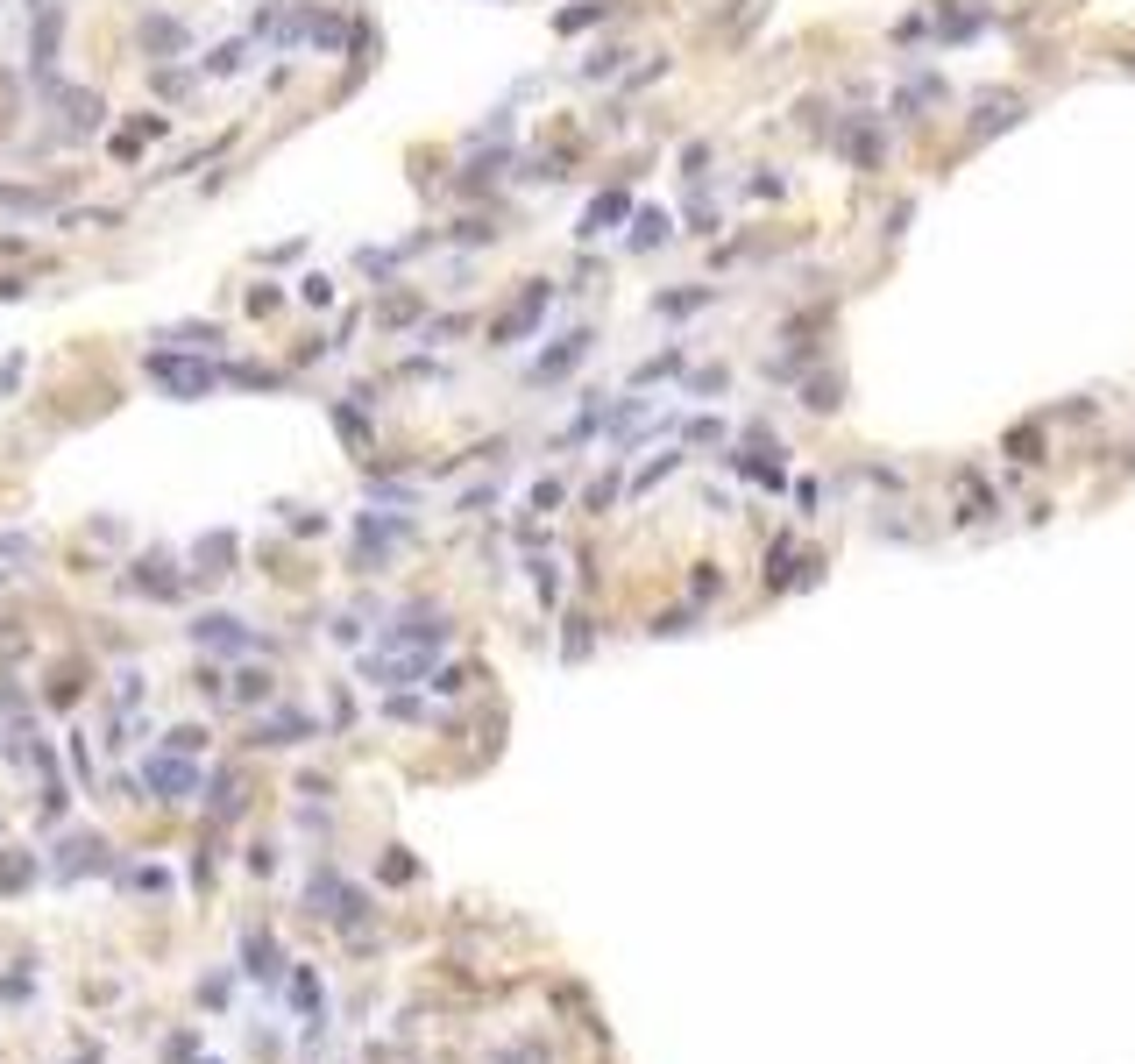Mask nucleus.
<instances>
[{"label": "nucleus", "instance_id": "34", "mask_svg": "<svg viewBox=\"0 0 1135 1064\" xmlns=\"http://www.w3.org/2000/svg\"><path fill=\"white\" fill-rule=\"evenodd\" d=\"M561 504V483H532V512H554Z\"/></svg>", "mask_w": 1135, "mask_h": 1064}, {"label": "nucleus", "instance_id": "18", "mask_svg": "<svg viewBox=\"0 0 1135 1064\" xmlns=\"http://www.w3.org/2000/svg\"><path fill=\"white\" fill-rule=\"evenodd\" d=\"M291 1001H298V1008H306V1015H313V1022H320V1015H326V1001H320V980H313V972H306V965H298V972H291Z\"/></svg>", "mask_w": 1135, "mask_h": 1064}, {"label": "nucleus", "instance_id": "2", "mask_svg": "<svg viewBox=\"0 0 1135 1064\" xmlns=\"http://www.w3.org/2000/svg\"><path fill=\"white\" fill-rule=\"evenodd\" d=\"M447 611H433V603H412L405 618L391 631H376V653H441L447 646Z\"/></svg>", "mask_w": 1135, "mask_h": 1064}, {"label": "nucleus", "instance_id": "33", "mask_svg": "<svg viewBox=\"0 0 1135 1064\" xmlns=\"http://www.w3.org/2000/svg\"><path fill=\"white\" fill-rule=\"evenodd\" d=\"M582 653H589V625H582V618H568V660H582Z\"/></svg>", "mask_w": 1135, "mask_h": 1064}, {"label": "nucleus", "instance_id": "24", "mask_svg": "<svg viewBox=\"0 0 1135 1064\" xmlns=\"http://www.w3.org/2000/svg\"><path fill=\"white\" fill-rule=\"evenodd\" d=\"M675 369H682V355L667 348V355H653V362H639V377H632V384H660V377H675Z\"/></svg>", "mask_w": 1135, "mask_h": 1064}, {"label": "nucleus", "instance_id": "10", "mask_svg": "<svg viewBox=\"0 0 1135 1064\" xmlns=\"http://www.w3.org/2000/svg\"><path fill=\"white\" fill-rule=\"evenodd\" d=\"M617 220H625V192H597L589 206H582V228H575V235H582V241H597V235H610Z\"/></svg>", "mask_w": 1135, "mask_h": 1064}, {"label": "nucleus", "instance_id": "6", "mask_svg": "<svg viewBox=\"0 0 1135 1064\" xmlns=\"http://www.w3.org/2000/svg\"><path fill=\"white\" fill-rule=\"evenodd\" d=\"M589 348H597V334H589V327H575V334H561L554 348H547L539 362H532L526 377H532V384H561V377H568V369H575V362H582Z\"/></svg>", "mask_w": 1135, "mask_h": 1064}, {"label": "nucleus", "instance_id": "13", "mask_svg": "<svg viewBox=\"0 0 1135 1064\" xmlns=\"http://www.w3.org/2000/svg\"><path fill=\"white\" fill-rule=\"evenodd\" d=\"M157 341H178V348H220V341H228V334H220V327H200V319H185V327H163Z\"/></svg>", "mask_w": 1135, "mask_h": 1064}, {"label": "nucleus", "instance_id": "11", "mask_svg": "<svg viewBox=\"0 0 1135 1064\" xmlns=\"http://www.w3.org/2000/svg\"><path fill=\"white\" fill-rule=\"evenodd\" d=\"M220 384H242V391H291V377H284V369H263V362H228Z\"/></svg>", "mask_w": 1135, "mask_h": 1064}, {"label": "nucleus", "instance_id": "16", "mask_svg": "<svg viewBox=\"0 0 1135 1064\" xmlns=\"http://www.w3.org/2000/svg\"><path fill=\"white\" fill-rule=\"evenodd\" d=\"M412 319H419V291H391L376 306V327H412Z\"/></svg>", "mask_w": 1135, "mask_h": 1064}, {"label": "nucleus", "instance_id": "12", "mask_svg": "<svg viewBox=\"0 0 1135 1064\" xmlns=\"http://www.w3.org/2000/svg\"><path fill=\"white\" fill-rule=\"evenodd\" d=\"M242 57H248V43H242V36L220 43V50H206V57H200V79H235V72H242Z\"/></svg>", "mask_w": 1135, "mask_h": 1064}, {"label": "nucleus", "instance_id": "27", "mask_svg": "<svg viewBox=\"0 0 1135 1064\" xmlns=\"http://www.w3.org/2000/svg\"><path fill=\"white\" fill-rule=\"evenodd\" d=\"M703 299H710V291H667V299H653V306H660V313H695Z\"/></svg>", "mask_w": 1135, "mask_h": 1064}, {"label": "nucleus", "instance_id": "29", "mask_svg": "<svg viewBox=\"0 0 1135 1064\" xmlns=\"http://www.w3.org/2000/svg\"><path fill=\"white\" fill-rule=\"evenodd\" d=\"M235 696H242V703H263V696H270V674H242Z\"/></svg>", "mask_w": 1135, "mask_h": 1064}, {"label": "nucleus", "instance_id": "31", "mask_svg": "<svg viewBox=\"0 0 1135 1064\" xmlns=\"http://www.w3.org/2000/svg\"><path fill=\"white\" fill-rule=\"evenodd\" d=\"M200 746H206L200 724H178V731H170V752H200Z\"/></svg>", "mask_w": 1135, "mask_h": 1064}, {"label": "nucleus", "instance_id": "21", "mask_svg": "<svg viewBox=\"0 0 1135 1064\" xmlns=\"http://www.w3.org/2000/svg\"><path fill=\"white\" fill-rule=\"evenodd\" d=\"M610 15V0H589V7H568L561 22H554V29H561V36H575V29H589V22H604Z\"/></svg>", "mask_w": 1135, "mask_h": 1064}, {"label": "nucleus", "instance_id": "36", "mask_svg": "<svg viewBox=\"0 0 1135 1064\" xmlns=\"http://www.w3.org/2000/svg\"><path fill=\"white\" fill-rule=\"evenodd\" d=\"M461 681H469V674H461V668H441V674H433V681H426V689H441V696H454Z\"/></svg>", "mask_w": 1135, "mask_h": 1064}, {"label": "nucleus", "instance_id": "5", "mask_svg": "<svg viewBox=\"0 0 1135 1064\" xmlns=\"http://www.w3.org/2000/svg\"><path fill=\"white\" fill-rule=\"evenodd\" d=\"M405 533H412V518H398V512H384V518H363V525H355V568H369V561L384 568V553L398 547Z\"/></svg>", "mask_w": 1135, "mask_h": 1064}, {"label": "nucleus", "instance_id": "22", "mask_svg": "<svg viewBox=\"0 0 1135 1064\" xmlns=\"http://www.w3.org/2000/svg\"><path fill=\"white\" fill-rule=\"evenodd\" d=\"M334 426H341V440H348V447H369V426H363V412H355V405H334Z\"/></svg>", "mask_w": 1135, "mask_h": 1064}, {"label": "nucleus", "instance_id": "9", "mask_svg": "<svg viewBox=\"0 0 1135 1064\" xmlns=\"http://www.w3.org/2000/svg\"><path fill=\"white\" fill-rule=\"evenodd\" d=\"M298 738H313V717H298V709L256 717V746H298Z\"/></svg>", "mask_w": 1135, "mask_h": 1064}, {"label": "nucleus", "instance_id": "14", "mask_svg": "<svg viewBox=\"0 0 1135 1064\" xmlns=\"http://www.w3.org/2000/svg\"><path fill=\"white\" fill-rule=\"evenodd\" d=\"M85 866H107V845L100 837H72L64 859H57V873H85Z\"/></svg>", "mask_w": 1135, "mask_h": 1064}, {"label": "nucleus", "instance_id": "1", "mask_svg": "<svg viewBox=\"0 0 1135 1064\" xmlns=\"http://www.w3.org/2000/svg\"><path fill=\"white\" fill-rule=\"evenodd\" d=\"M142 377L157 384V391H170L178 405H200V397L220 391V369L213 362H192L185 348H157V355H142Z\"/></svg>", "mask_w": 1135, "mask_h": 1064}, {"label": "nucleus", "instance_id": "3", "mask_svg": "<svg viewBox=\"0 0 1135 1064\" xmlns=\"http://www.w3.org/2000/svg\"><path fill=\"white\" fill-rule=\"evenodd\" d=\"M547 299H554V284L547 277H526V291H519V306H504V313L490 319V348H511V341H526L539 313H547Z\"/></svg>", "mask_w": 1135, "mask_h": 1064}, {"label": "nucleus", "instance_id": "35", "mask_svg": "<svg viewBox=\"0 0 1135 1064\" xmlns=\"http://www.w3.org/2000/svg\"><path fill=\"white\" fill-rule=\"evenodd\" d=\"M29 547H36L29 533H7V540H0V553H7V561H29Z\"/></svg>", "mask_w": 1135, "mask_h": 1064}, {"label": "nucleus", "instance_id": "7", "mask_svg": "<svg viewBox=\"0 0 1135 1064\" xmlns=\"http://www.w3.org/2000/svg\"><path fill=\"white\" fill-rule=\"evenodd\" d=\"M192 639H200L206 653H248V646H256V631H248L242 618H228V611H206L200 625H192Z\"/></svg>", "mask_w": 1135, "mask_h": 1064}, {"label": "nucleus", "instance_id": "37", "mask_svg": "<svg viewBox=\"0 0 1135 1064\" xmlns=\"http://www.w3.org/2000/svg\"><path fill=\"white\" fill-rule=\"evenodd\" d=\"M29 7H57V0H29Z\"/></svg>", "mask_w": 1135, "mask_h": 1064}, {"label": "nucleus", "instance_id": "8", "mask_svg": "<svg viewBox=\"0 0 1135 1064\" xmlns=\"http://www.w3.org/2000/svg\"><path fill=\"white\" fill-rule=\"evenodd\" d=\"M142 50H150L157 64H170V57L192 50V29H185L178 15H142Z\"/></svg>", "mask_w": 1135, "mask_h": 1064}, {"label": "nucleus", "instance_id": "23", "mask_svg": "<svg viewBox=\"0 0 1135 1064\" xmlns=\"http://www.w3.org/2000/svg\"><path fill=\"white\" fill-rule=\"evenodd\" d=\"M653 241H667V213H639V228H632V249H653Z\"/></svg>", "mask_w": 1135, "mask_h": 1064}, {"label": "nucleus", "instance_id": "17", "mask_svg": "<svg viewBox=\"0 0 1135 1064\" xmlns=\"http://www.w3.org/2000/svg\"><path fill=\"white\" fill-rule=\"evenodd\" d=\"M248 972H256V980H278V944H270V937H256V930H248Z\"/></svg>", "mask_w": 1135, "mask_h": 1064}, {"label": "nucleus", "instance_id": "26", "mask_svg": "<svg viewBox=\"0 0 1135 1064\" xmlns=\"http://www.w3.org/2000/svg\"><path fill=\"white\" fill-rule=\"evenodd\" d=\"M278 306H284V291H278V284H256V291H248V313H256V319H263V313H278Z\"/></svg>", "mask_w": 1135, "mask_h": 1064}, {"label": "nucleus", "instance_id": "4", "mask_svg": "<svg viewBox=\"0 0 1135 1064\" xmlns=\"http://www.w3.org/2000/svg\"><path fill=\"white\" fill-rule=\"evenodd\" d=\"M142 788H157V802H185L200 788V774L185 767V752H157V759H142Z\"/></svg>", "mask_w": 1135, "mask_h": 1064}, {"label": "nucleus", "instance_id": "15", "mask_svg": "<svg viewBox=\"0 0 1135 1064\" xmlns=\"http://www.w3.org/2000/svg\"><path fill=\"white\" fill-rule=\"evenodd\" d=\"M0 206H7V213H50V206H57V192H43V185H7V192H0Z\"/></svg>", "mask_w": 1135, "mask_h": 1064}, {"label": "nucleus", "instance_id": "28", "mask_svg": "<svg viewBox=\"0 0 1135 1064\" xmlns=\"http://www.w3.org/2000/svg\"><path fill=\"white\" fill-rule=\"evenodd\" d=\"M454 235H461V241H469V249H476V241H497V220H483V213H476V220H461Z\"/></svg>", "mask_w": 1135, "mask_h": 1064}, {"label": "nucleus", "instance_id": "20", "mask_svg": "<svg viewBox=\"0 0 1135 1064\" xmlns=\"http://www.w3.org/2000/svg\"><path fill=\"white\" fill-rule=\"evenodd\" d=\"M242 809V774H213V816H235Z\"/></svg>", "mask_w": 1135, "mask_h": 1064}, {"label": "nucleus", "instance_id": "32", "mask_svg": "<svg viewBox=\"0 0 1135 1064\" xmlns=\"http://www.w3.org/2000/svg\"><path fill=\"white\" fill-rule=\"evenodd\" d=\"M157 93H163V100H178V93H192V72H157Z\"/></svg>", "mask_w": 1135, "mask_h": 1064}, {"label": "nucleus", "instance_id": "30", "mask_svg": "<svg viewBox=\"0 0 1135 1064\" xmlns=\"http://www.w3.org/2000/svg\"><path fill=\"white\" fill-rule=\"evenodd\" d=\"M29 880V859H0V894H15Z\"/></svg>", "mask_w": 1135, "mask_h": 1064}, {"label": "nucleus", "instance_id": "19", "mask_svg": "<svg viewBox=\"0 0 1135 1064\" xmlns=\"http://www.w3.org/2000/svg\"><path fill=\"white\" fill-rule=\"evenodd\" d=\"M135 590H150V596H178V575H170L163 561H142V568H135Z\"/></svg>", "mask_w": 1135, "mask_h": 1064}, {"label": "nucleus", "instance_id": "25", "mask_svg": "<svg viewBox=\"0 0 1135 1064\" xmlns=\"http://www.w3.org/2000/svg\"><path fill=\"white\" fill-rule=\"evenodd\" d=\"M298 299H306L313 313H326V306H334V284H326V277L313 270V277H306V284H298Z\"/></svg>", "mask_w": 1135, "mask_h": 1064}]
</instances>
